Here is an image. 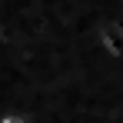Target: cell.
Listing matches in <instances>:
<instances>
[{"mask_svg": "<svg viewBox=\"0 0 123 123\" xmlns=\"http://www.w3.org/2000/svg\"><path fill=\"white\" fill-rule=\"evenodd\" d=\"M0 123H27V117H20V113H3Z\"/></svg>", "mask_w": 123, "mask_h": 123, "instance_id": "obj_2", "label": "cell"}, {"mask_svg": "<svg viewBox=\"0 0 123 123\" xmlns=\"http://www.w3.org/2000/svg\"><path fill=\"white\" fill-rule=\"evenodd\" d=\"M93 40H97V50H100L106 60L123 63V20L120 17H103V20H97Z\"/></svg>", "mask_w": 123, "mask_h": 123, "instance_id": "obj_1", "label": "cell"}]
</instances>
